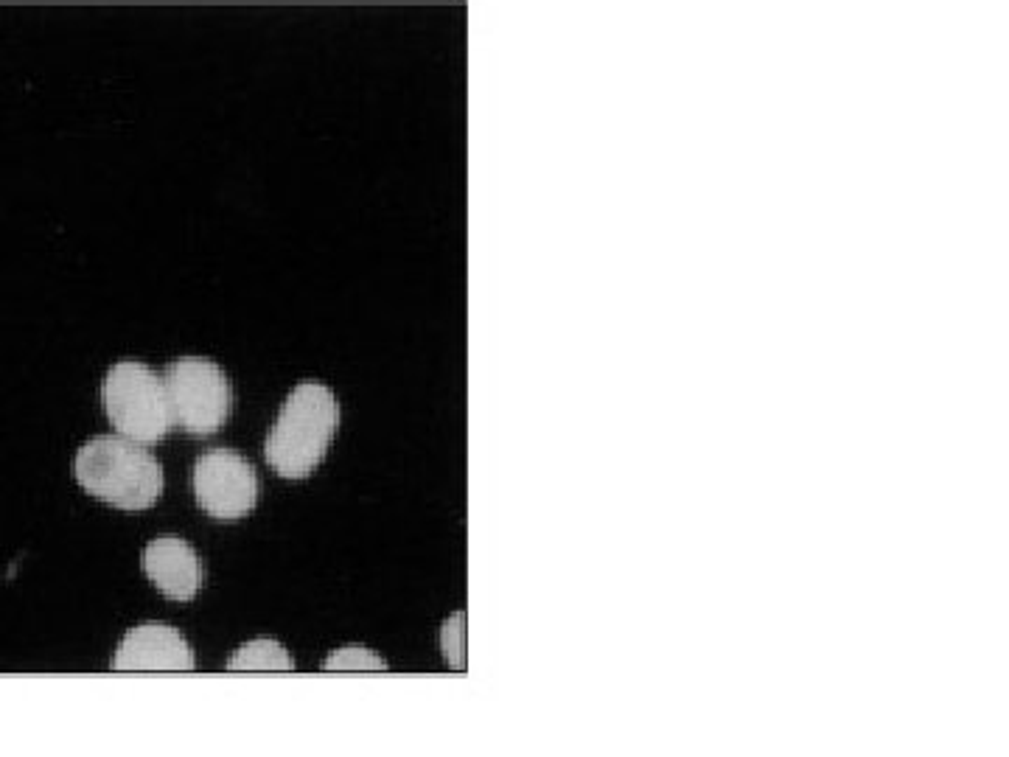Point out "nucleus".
I'll list each match as a JSON object with an SVG mask.
<instances>
[{"instance_id": "1", "label": "nucleus", "mask_w": 1009, "mask_h": 757, "mask_svg": "<svg viewBox=\"0 0 1009 757\" xmlns=\"http://www.w3.org/2000/svg\"><path fill=\"white\" fill-rule=\"evenodd\" d=\"M340 427V401L323 382H298L281 404L264 458L286 480H303L323 463Z\"/></svg>"}, {"instance_id": "2", "label": "nucleus", "mask_w": 1009, "mask_h": 757, "mask_svg": "<svg viewBox=\"0 0 1009 757\" xmlns=\"http://www.w3.org/2000/svg\"><path fill=\"white\" fill-rule=\"evenodd\" d=\"M73 474L87 494L110 502L121 511L152 508L166 488L160 460L124 435L90 438L76 452Z\"/></svg>"}, {"instance_id": "3", "label": "nucleus", "mask_w": 1009, "mask_h": 757, "mask_svg": "<svg viewBox=\"0 0 1009 757\" xmlns=\"http://www.w3.org/2000/svg\"><path fill=\"white\" fill-rule=\"evenodd\" d=\"M101 401L118 435L129 441L160 443L174 427L163 376L141 359L115 362L101 382Z\"/></svg>"}, {"instance_id": "4", "label": "nucleus", "mask_w": 1009, "mask_h": 757, "mask_svg": "<svg viewBox=\"0 0 1009 757\" xmlns=\"http://www.w3.org/2000/svg\"><path fill=\"white\" fill-rule=\"evenodd\" d=\"M163 385L171 421L194 438L216 435L233 413V382L214 359H171L163 371Z\"/></svg>"}, {"instance_id": "5", "label": "nucleus", "mask_w": 1009, "mask_h": 757, "mask_svg": "<svg viewBox=\"0 0 1009 757\" xmlns=\"http://www.w3.org/2000/svg\"><path fill=\"white\" fill-rule=\"evenodd\" d=\"M191 486L199 508L222 522L242 519L258 502L256 466L225 446L199 455L191 474Z\"/></svg>"}, {"instance_id": "6", "label": "nucleus", "mask_w": 1009, "mask_h": 757, "mask_svg": "<svg viewBox=\"0 0 1009 757\" xmlns=\"http://www.w3.org/2000/svg\"><path fill=\"white\" fill-rule=\"evenodd\" d=\"M115 671H194V651L177 629L143 623L124 634L113 657Z\"/></svg>"}, {"instance_id": "7", "label": "nucleus", "mask_w": 1009, "mask_h": 757, "mask_svg": "<svg viewBox=\"0 0 1009 757\" xmlns=\"http://www.w3.org/2000/svg\"><path fill=\"white\" fill-rule=\"evenodd\" d=\"M141 567L146 578L169 600L197 598L199 586L205 581V567L199 561L197 550L180 536H157L143 547Z\"/></svg>"}, {"instance_id": "8", "label": "nucleus", "mask_w": 1009, "mask_h": 757, "mask_svg": "<svg viewBox=\"0 0 1009 757\" xmlns=\"http://www.w3.org/2000/svg\"><path fill=\"white\" fill-rule=\"evenodd\" d=\"M295 662L284 645L275 640H253L236 651L228 662V671H292Z\"/></svg>"}, {"instance_id": "9", "label": "nucleus", "mask_w": 1009, "mask_h": 757, "mask_svg": "<svg viewBox=\"0 0 1009 757\" xmlns=\"http://www.w3.org/2000/svg\"><path fill=\"white\" fill-rule=\"evenodd\" d=\"M328 671H384L387 662L382 657H373L368 648H342L334 657L326 659Z\"/></svg>"}]
</instances>
